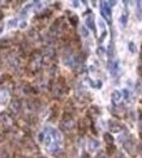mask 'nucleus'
<instances>
[{"label": "nucleus", "instance_id": "f257e3e1", "mask_svg": "<svg viewBox=\"0 0 142 158\" xmlns=\"http://www.w3.org/2000/svg\"><path fill=\"white\" fill-rule=\"evenodd\" d=\"M41 143L46 146L48 153L56 154L60 148V136L59 133L52 128H44V131L41 135Z\"/></svg>", "mask_w": 142, "mask_h": 158}, {"label": "nucleus", "instance_id": "f03ea898", "mask_svg": "<svg viewBox=\"0 0 142 158\" xmlns=\"http://www.w3.org/2000/svg\"><path fill=\"white\" fill-rule=\"evenodd\" d=\"M0 124H2V127L4 129L9 131V129L12 128V126H13L12 116H10L9 114H7V112H2V114H0Z\"/></svg>", "mask_w": 142, "mask_h": 158}, {"label": "nucleus", "instance_id": "7ed1b4c3", "mask_svg": "<svg viewBox=\"0 0 142 158\" xmlns=\"http://www.w3.org/2000/svg\"><path fill=\"white\" fill-rule=\"evenodd\" d=\"M21 107H22V105H21V101L20 99H12V102H10V105H9V111H10V114H13V115H17L20 112V110H21Z\"/></svg>", "mask_w": 142, "mask_h": 158}, {"label": "nucleus", "instance_id": "20e7f679", "mask_svg": "<svg viewBox=\"0 0 142 158\" xmlns=\"http://www.w3.org/2000/svg\"><path fill=\"white\" fill-rule=\"evenodd\" d=\"M41 61H42L41 56H39V55H34L31 58V60H30V69H33V72L38 71L39 68H41Z\"/></svg>", "mask_w": 142, "mask_h": 158}, {"label": "nucleus", "instance_id": "39448f33", "mask_svg": "<svg viewBox=\"0 0 142 158\" xmlns=\"http://www.w3.org/2000/svg\"><path fill=\"white\" fill-rule=\"evenodd\" d=\"M8 64L10 68H13V69H17L20 67V59H18V56H16V55H9L8 56Z\"/></svg>", "mask_w": 142, "mask_h": 158}, {"label": "nucleus", "instance_id": "423d86ee", "mask_svg": "<svg viewBox=\"0 0 142 158\" xmlns=\"http://www.w3.org/2000/svg\"><path fill=\"white\" fill-rule=\"evenodd\" d=\"M8 98H9V92L5 88L0 89V105H5L8 102Z\"/></svg>", "mask_w": 142, "mask_h": 158}, {"label": "nucleus", "instance_id": "0eeeda50", "mask_svg": "<svg viewBox=\"0 0 142 158\" xmlns=\"http://www.w3.org/2000/svg\"><path fill=\"white\" fill-rule=\"evenodd\" d=\"M100 8H102V15H103L107 20H110V17H111V10H110V7H108V3L102 2Z\"/></svg>", "mask_w": 142, "mask_h": 158}, {"label": "nucleus", "instance_id": "6e6552de", "mask_svg": "<svg viewBox=\"0 0 142 158\" xmlns=\"http://www.w3.org/2000/svg\"><path fill=\"white\" fill-rule=\"evenodd\" d=\"M120 97H121L120 92H113V93H112V99H113V102H119V101H120Z\"/></svg>", "mask_w": 142, "mask_h": 158}, {"label": "nucleus", "instance_id": "1a4fd4ad", "mask_svg": "<svg viewBox=\"0 0 142 158\" xmlns=\"http://www.w3.org/2000/svg\"><path fill=\"white\" fill-rule=\"evenodd\" d=\"M87 25H89V27H91V29H95V27H94V22H93V19H91V17L87 19Z\"/></svg>", "mask_w": 142, "mask_h": 158}, {"label": "nucleus", "instance_id": "9d476101", "mask_svg": "<svg viewBox=\"0 0 142 158\" xmlns=\"http://www.w3.org/2000/svg\"><path fill=\"white\" fill-rule=\"evenodd\" d=\"M16 24H17V19H13V20H10V21L8 22L9 27H13V26H16Z\"/></svg>", "mask_w": 142, "mask_h": 158}, {"label": "nucleus", "instance_id": "9b49d317", "mask_svg": "<svg viewBox=\"0 0 142 158\" xmlns=\"http://www.w3.org/2000/svg\"><path fill=\"white\" fill-rule=\"evenodd\" d=\"M2 141H4V133L0 131V143H2Z\"/></svg>", "mask_w": 142, "mask_h": 158}, {"label": "nucleus", "instance_id": "f8f14e48", "mask_svg": "<svg viewBox=\"0 0 142 158\" xmlns=\"http://www.w3.org/2000/svg\"><path fill=\"white\" fill-rule=\"evenodd\" d=\"M3 30H4V26H3V25H0V34L3 33Z\"/></svg>", "mask_w": 142, "mask_h": 158}]
</instances>
